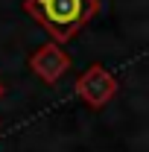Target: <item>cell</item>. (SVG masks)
<instances>
[{"mask_svg": "<svg viewBox=\"0 0 149 152\" xmlns=\"http://www.w3.org/2000/svg\"><path fill=\"white\" fill-rule=\"evenodd\" d=\"M23 12L38 20L56 44H64L96 18L99 0H23Z\"/></svg>", "mask_w": 149, "mask_h": 152, "instance_id": "obj_1", "label": "cell"}, {"mask_svg": "<svg viewBox=\"0 0 149 152\" xmlns=\"http://www.w3.org/2000/svg\"><path fill=\"white\" fill-rule=\"evenodd\" d=\"M76 94L82 96L88 105L102 108V105L117 94V79H114L102 64H91L85 73L76 79Z\"/></svg>", "mask_w": 149, "mask_h": 152, "instance_id": "obj_2", "label": "cell"}, {"mask_svg": "<svg viewBox=\"0 0 149 152\" xmlns=\"http://www.w3.org/2000/svg\"><path fill=\"white\" fill-rule=\"evenodd\" d=\"M29 67L38 79H44L47 85H56L70 67V56L58 47V44H44L41 50H35L29 56Z\"/></svg>", "mask_w": 149, "mask_h": 152, "instance_id": "obj_3", "label": "cell"}, {"mask_svg": "<svg viewBox=\"0 0 149 152\" xmlns=\"http://www.w3.org/2000/svg\"><path fill=\"white\" fill-rule=\"evenodd\" d=\"M3 94H6V88H3V85H0V96H3Z\"/></svg>", "mask_w": 149, "mask_h": 152, "instance_id": "obj_4", "label": "cell"}]
</instances>
